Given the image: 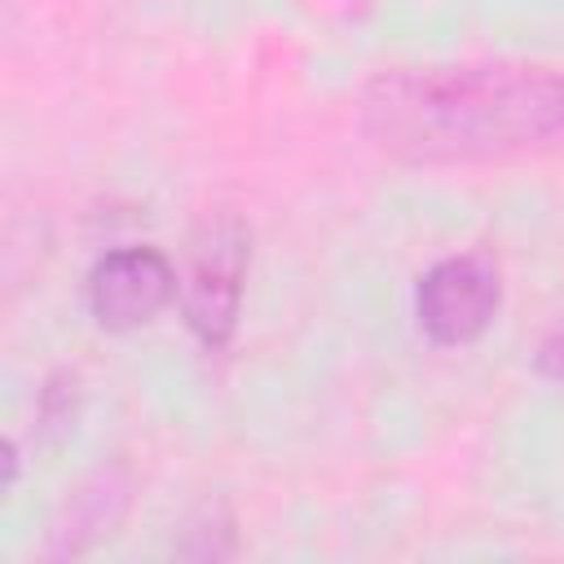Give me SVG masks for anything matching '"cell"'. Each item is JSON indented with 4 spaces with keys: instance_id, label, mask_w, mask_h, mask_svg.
I'll list each match as a JSON object with an SVG mask.
<instances>
[{
    "instance_id": "obj_3",
    "label": "cell",
    "mask_w": 564,
    "mask_h": 564,
    "mask_svg": "<svg viewBox=\"0 0 564 564\" xmlns=\"http://www.w3.org/2000/svg\"><path fill=\"white\" fill-rule=\"evenodd\" d=\"M502 308V269L489 251L436 260L414 286V322L436 348L476 344Z\"/></svg>"
},
{
    "instance_id": "obj_5",
    "label": "cell",
    "mask_w": 564,
    "mask_h": 564,
    "mask_svg": "<svg viewBox=\"0 0 564 564\" xmlns=\"http://www.w3.org/2000/svg\"><path fill=\"white\" fill-rule=\"evenodd\" d=\"M128 511V480L123 471H97L88 485H79L66 502V520L57 524L53 555H79L115 533V524Z\"/></svg>"
},
{
    "instance_id": "obj_7",
    "label": "cell",
    "mask_w": 564,
    "mask_h": 564,
    "mask_svg": "<svg viewBox=\"0 0 564 564\" xmlns=\"http://www.w3.org/2000/svg\"><path fill=\"white\" fill-rule=\"evenodd\" d=\"M0 458H4V485H0V489L9 494V489L18 485V471H22V458H18V441H13V436L4 441V449H0Z\"/></svg>"
},
{
    "instance_id": "obj_1",
    "label": "cell",
    "mask_w": 564,
    "mask_h": 564,
    "mask_svg": "<svg viewBox=\"0 0 564 564\" xmlns=\"http://www.w3.org/2000/svg\"><path fill=\"white\" fill-rule=\"evenodd\" d=\"M357 123L405 163L507 159L564 128V79L524 62L397 66L361 88Z\"/></svg>"
},
{
    "instance_id": "obj_4",
    "label": "cell",
    "mask_w": 564,
    "mask_h": 564,
    "mask_svg": "<svg viewBox=\"0 0 564 564\" xmlns=\"http://www.w3.org/2000/svg\"><path fill=\"white\" fill-rule=\"evenodd\" d=\"M176 295V264L159 247H115L88 269V313L101 330H137Z\"/></svg>"
},
{
    "instance_id": "obj_6",
    "label": "cell",
    "mask_w": 564,
    "mask_h": 564,
    "mask_svg": "<svg viewBox=\"0 0 564 564\" xmlns=\"http://www.w3.org/2000/svg\"><path fill=\"white\" fill-rule=\"evenodd\" d=\"M533 370H538L542 379H551V383H564V317L538 339V348H533Z\"/></svg>"
},
{
    "instance_id": "obj_2",
    "label": "cell",
    "mask_w": 564,
    "mask_h": 564,
    "mask_svg": "<svg viewBox=\"0 0 564 564\" xmlns=\"http://www.w3.org/2000/svg\"><path fill=\"white\" fill-rule=\"evenodd\" d=\"M251 264V229L238 216L203 220L189 238V260L181 278V317L189 335L220 352L238 330L242 282Z\"/></svg>"
}]
</instances>
